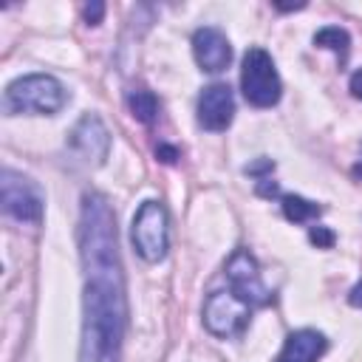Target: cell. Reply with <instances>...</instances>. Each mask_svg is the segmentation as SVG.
I'll use <instances>...</instances> for the list:
<instances>
[{
    "instance_id": "6da1fadb",
    "label": "cell",
    "mask_w": 362,
    "mask_h": 362,
    "mask_svg": "<svg viewBox=\"0 0 362 362\" xmlns=\"http://www.w3.org/2000/svg\"><path fill=\"white\" fill-rule=\"evenodd\" d=\"M79 252L85 269L79 362H119L127 303L116 246V221L99 192H85L79 215Z\"/></svg>"
},
{
    "instance_id": "7a4b0ae2",
    "label": "cell",
    "mask_w": 362,
    "mask_h": 362,
    "mask_svg": "<svg viewBox=\"0 0 362 362\" xmlns=\"http://www.w3.org/2000/svg\"><path fill=\"white\" fill-rule=\"evenodd\" d=\"M68 102V90L51 74H28L14 79L3 93L6 113H57Z\"/></svg>"
},
{
    "instance_id": "3957f363",
    "label": "cell",
    "mask_w": 362,
    "mask_h": 362,
    "mask_svg": "<svg viewBox=\"0 0 362 362\" xmlns=\"http://www.w3.org/2000/svg\"><path fill=\"white\" fill-rule=\"evenodd\" d=\"M240 90L249 105L255 107H272L280 99V76L272 62V57L263 48H249L243 54V68H240Z\"/></svg>"
},
{
    "instance_id": "277c9868",
    "label": "cell",
    "mask_w": 362,
    "mask_h": 362,
    "mask_svg": "<svg viewBox=\"0 0 362 362\" xmlns=\"http://www.w3.org/2000/svg\"><path fill=\"white\" fill-rule=\"evenodd\" d=\"M133 246L136 252L147 260V263H158L167 255L170 246V235H167V212L158 201H144L133 218V229H130Z\"/></svg>"
},
{
    "instance_id": "5b68a950",
    "label": "cell",
    "mask_w": 362,
    "mask_h": 362,
    "mask_svg": "<svg viewBox=\"0 0 362 362\" xmlns=\"http://www.w3.org/2000/svg\"><path fill=\"white\" fill-rule=\"evenodd\" d=\"M226 280H229V291L246 303L249 308L255 305H269L274 300V294L263 286L260 280V272H257V263L255 257L246 252V249H235L232 257L226 260Z\"/></svg>"
},
{
    "instance_id": "8992f818",
    "label": "cell",
    "mask_w": 362,
    "mask_h": 362,
    "mask_svg": "<svg viewBox=\"0 0 362 362\" xmlns=\"http://www.w3.org/2000/svg\"><path fill=\"white\" fill-rule=\"evenodd\" d=\"M0 187H3V209L11 218L25 221V223H40L42 221V209H45L42 189L31 178H25L14 170H3Z\"/></svg>"
},
{
    "instance_id": "52a82bcc",
    "label": "cell",
    "mask_w": 362,
    "mask_h": 362,
    "mask_svg": "<svg viewBox=\"0 0 362 362\" xmlns=\"http://www.w3.org/2000/svg\"><path fill=\"white\" fill-rule=\"evenodd\" d=\"M252 308L240 303L229 288L226 291H212L206 305H204V325L215 337H235L249 325Z\"/></svg>"
},
{
    "instance_id": "ba28073f",
    "label": "cell",
    "mask_w": 362,
    "mask_h": 362,
    "mask_svg": "<svg viewBox=\"0 0 362 362\" xmlns=\"http://www.w3.org/2000/svg\"><path fill=\"white\" fill-rule=\"evenodd\" d=\"M68 144L82 158H88L93 164H102L107 158V150H110V133H107V127L102 124V119L96 113H85L76 122V127L71 130Z\"/></svg>"
},
{
    "instance_id": "9c48e42d",
    "label": "cell",
    "mask_w": 362,
    "mask_h": 362,
    "mask_svg": "<svg viewBox=\"0 0 362 362\" xmlns=\"http://www.w3.org/2000/svg\"><path fill=\"white\" fill-rule=\"evenodd\" d=\"M232 113H235V99L229 85L215 82L206 85L198 96V124L206 130H226L232 124Z\"/></svg>"
},
{
    "instance_id": "30bf717a",
    "label": "cell",
    "mask_w": 362,
    "mask_h": 362,
    "mask_svg": "<svg viewBox=\"0 0 362 362\" xmlns=\"http://www.w3.org/2000/svg\"><path fill=\"white\" fill-rule=\"evenodd\" d=\"M192 54H195V62L201 65V71H209V74H218L229 65L232 59V45L226 40V34L215 25H204L192 34Z\"/></svg>"
},
{
    "instance_id": "8fae6325",
    "label": "cell",
    "mask_w": 362,
    "mask_h": 362,
    "mask_svg": "<svg viewBox=\"0 0 362 362\" xmlns=\"http://www.w3.org/2000/svg\"><path fill=\"white\" fill-rule=\"evenodd\" d=\"M325 348H328V339L320 331L303 328V331L288 334L277 362H317L325 354Z\"/></svg>"
},
{
    "instance_id": "7c38bea8",
    "label": "cell",
    "mask_w": 362,
    "mask_h": 362,
    "mask_svg": "<svg viewBox=\"0 0 362 362\" xmlns=\"http://www.w3.org/2000/svg\"><path fill=\"white\" fill-rule=\"evenodd\" d=\"M127 107H130V113H133L141 124H153L156 116H158V99H156V93L147 90V88L130 90V93H127Z\"/></svg>"
},
{
    "instance_id": "4fadbf2b",
    "label": "cell",
    "mask_w": 362,
    "mask_h": 362,
    "mask_svg": "<svg viewBox=\"0 0 362 362\" xmlns=\"http://www.w3.org/2000/svg\"><path fill=\"white\" fill-rule=\"evenodd\" d=\"M283 215L294 223H308L322 215V206H317L314 201H305L300 195H283Z\"/></svg>"
},
{
    "instance_id": "5bb4252c",
    "label": "cell",
    "mask_w": 362,
    "mask_h": 362,
    "mask_svg": "<svg viewBox=\"0 0 362 362\" xmlns=\"http://www.w3.org/2000/svg\"><path fill=\"white\" fill-rule=\"evenodd\" d=\"M314 45L328 48V51L339 54V59H345V57H348V48H351V37H348V31L339 28V25H325V28H320V31L314 34Z\"/></svg>"
},
{
    "instance_id": "9a60e30c",
    "label": "cell",
    "mask_w": 362,
    "mask_h": 362,
    "mask_svg": "<svg viewBox=\"0 0 362 362\" xmlns=\"http://www.w3.org/2000/svg\"><path fill=\"white\" fill-rule=\"evenodd\" d=\"M308 238H311V243H314V246H320V249H331V246H334V240H337V235H334L331 229H325V226H311Z\"/></svg>"
},
{
    "instance_id": "2e32d148",
    "label": "cell",
    "mask_w": 362,
    "mask_h": 362,
    "mask_svg": "<svg viewBox=\"0 0 362 362\" xmlns=\"http://www.w3.org/2000/svg\"><path fill=\"white\" fill-rule=\"evenodd\" d=\"M102 14H105V6H102V3H90V6H85V20H88L90 25H96V23L102 20Z\"/></svg>"
},
{
    "instance_id": "e0dca14e",
    "label": "cell",
    "mask_w": 362,
    "mask_h": 362,
    "mask_svg": "<svg viewBox=\"0 0 362 362\" xmlns=\"http://www.w3.org/2000/svg\"><path fill=\"white\" fill-rule=\"evenodd\" d=\"M156 156H158L161 161L173 164V161L178 158V150H175V147H170V144H158V147H156Z\"/></svg>"
},
{
    "instance_id": "ac0fdd59",
    "label": "cell",
    "mask_w": 362,
    "mask_h": 362,
    "mask_svg": "<svg viewBox=\"0 0 362 362\" xmlns=\"http://www.w3.org/2000/svg\"><path fill=\"white\" fill-rule=\"evenodd\" d=\"M351 93H354L356 99H362V71H356V74L351 76Z\"/></svg>"
},
{
    "instance_id": "d6986e66",
    "label": "cell",
    "mask_w": 362,
    "mask_h": 362,
    "mask_svg": "<svg viewBox=\"0 0 362 362\" xmlns=\"http://www.w3.org/2000/svg\"><path fill=\"white\" fill-rule=\"evenodd\" d=\"M348 300H351V305H356V308H362V280L351 288V294H348Z\"/></svg>"
},
{
    "instance_id": "ffe728a7",
    "label": "cell",
    "mask_w": 362,
    "mask_h": 362,
    "mask_svg": "<svg viewBox=\"0 0 362 362\" xmlns=\"http://www.w3.org/2000/svg\"><path fill=\"white\" fill-rule=\"evenodd\" d=\"M354 175H356V178L362 181V153H359V161L354 164Z\"/></svg>"
}]
</instances>
